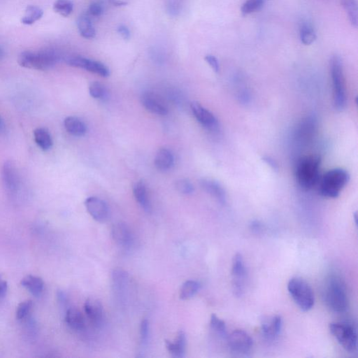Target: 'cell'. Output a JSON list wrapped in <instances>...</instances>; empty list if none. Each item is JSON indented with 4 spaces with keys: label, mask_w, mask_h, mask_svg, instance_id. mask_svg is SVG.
I'll list each match as a JSON object with an SVG mask.
<instances>
[{
    "label": "cell",
    "mask_w": 358,
    "mask_h": 358,
    "mask_svg": "<svg viewBox=\"0 0 358 358\" xmlns=\"http://www.w3.org/2000/svg\"><path fill=\"white\" fill-rule=\"evenodd\" d=\"M61 60V54L57 51L52 48H46L40 51L21 53L18 62L23 67L45 71L52 69Z\"/></svg>",
    "instance_id": "cell-1"
},
{
    "label": "cell",
    "mask_w": 358,
    "mask_h": 358,
    "mask_svg": "<svg viewBox=\"0 0 358 358\" xmlns=\"http://www.w3.org/2000/svg\"><path fill=\"white\" fill-rule=\"evenodd\" d=\"M321 163V156L318 155H309L298 160L295 176L298 185L302 189L308 191L317 184Z\"/></svg>",
    "instance_id": "cell-2"
},
{
    "label": "cell",
    "mask_w": 358,
    "mask_h": 358,
    "mask_svg": "<svg viewBox=\"0 0 358 358\" xmlns=\"http://www.w3.org/2000/svg\"><path fill=\"white\" fill-rule=\"evenodd\" d=\"M350 175L347 171L341 168L328 171L320 181L319 192L327 198H336L343 188L349 183Z\"/></svg>",
    "instance_id": "cell-3"
},
{
    "label": "cell",
    "mask_w": 358,
    "mask_h": 358,
    "mask_svg": "<svg viewBox=\"0 0 358 358\" xmlns=\"http://www.w3.org/2000/svg\"><path fill=\"white\" fill-rule=\"evenodd\" d=\"M330 74L333 86V102L338 111L345 109L346 91L344 79V66L339 56H333L330 61Z\"/></svg>",
    "instance_id": "cell-4"
},
{
    "label": "cell",
    "mask_w": 358,
    "mask_h": 358,
    "mask_svg": "<svg viewBox=\"0 0 358 358\" xmlns=\"http://www.w3.org/2000/svg\"><path fill=\"white\" fill-rule=\"evenodd\" d=\"M324 299L331 310L336 313H344L349 304L347 294L344 283L337 277L328 280L324 291Z\"/></svg>",
    "instance_id": "cell-5"
},
{
    "label": "cell",
    "mask_w": 358,
    "mask_h": 358,
    "mask_svg": "<svg viewBox=\"0 0 358 358\" xmlns=\"http://www.w3.org/2000/svg\"><path fill=\"white\" fill-rule=\"evenodd\" d=\"M288 290L293 300L301 310L308 311L312 309L315 302L314 292L304 280L293 278L288 284Z\"/></svg>",
    "instance_id": "cell-6"
},
{
    "label": "cell",
    "mask_w": 358,
    "mask_h": 358,
    "mask_svg": "<svg viewBox=\"0 0 358 358\" xmlns=\"http://www.w3.org/2000/svg\"><path fill=\"white\" fill-rule=\"evenodd\" d=\"M1 181L6 193L16 199L23 190V181L17 168L11 161H6L1 167Z\"/></svg>",
    "instance_id": "cell-7"
},
{
    "label": "cell",
    "mask_w": 358,
    "mask_h": 358,
    "mask_svg": "<svg viewBox=\"0 0 358 358\" xmlns=\"http://www.w3.org/2000/svg\"><path fill=\"white\" fill-rule=\"evenodd\" d=\"M329 330L339 344L348 352H356L358 348L357 332L349 325L333 323L329 325Z\"/></svg>",
    "instance_id": "cell-8"
},
{
    "label": "cell",
    "mask_w": 358,
    "mask_h": 358,
    "mask_svg": "<svg viewBox=\"0 0 358 358\" xmlns=\"http://www.w3.org/2000/svg\"><path fill=\"white\" fill-rule=\"evenodd\" d=\"M233 292L236 297H241L244 294L246 268L244 258L240 254H236L232 259L231 264Z\"/></svg>",
    "instance_id": "cell-9"
},
{
    "label": "cell",
    "mask_w": 358,
    "mask_h": 358,
    "mask_svg": "<svg viewBox=\"0 0 358 358\" xmlns=\"http://www.w3.org/2000/svg\"><path fill=\"white\" fill-rule=\"evenodd\" d=\"M65 63L68 65L87 70L103 77H107L110 74L109 69L107 66H105L100 62L93 61L82 56H69L66 58Z\"/></svg>",
    "instance_id": "cell-10"
},
{
    "label": "cell",
    "mask_w": 358,
    "mask_h": 358,
    "mask_svg": "<svg viewBox=\"0 0 358 358\" xmlns=\"http://www.w3.org/2000/svg\"><path fill=\"white\" fill-rule=\"evenodd\" d=\"M226 340L231 351L238 354H249L254 346V341L251 336L241 329L234 330L229 335L228 334Z\"/></svg>",
    "instance_id": "cell-11"
},
{
    "label": "cell",
    "mask_w": 358,
    "mask_h": 358,
    "mask_svg": "<svg viewBox=\"0 0 358 358\" xmlns=\"http://www.w3.org/2000/svg\"><path fill=\"white\" fill-rule=\"evenodd\" d=\"M141 101L145 109L153 114L165 116L168 114V107L165 102L156 93H144L141 96Z\"/></svg>",
    "instance_id": "cell-12"
},
{
    "label": "cell",
    "mask_w": 358,
    "mask_h": 358,
    "mask_svg": "<svg viewBox=\"0 0 358 358\" xmlns=\"http://www.w3.org/2000/svg\"><path fill=\"white\" fill-rule=\"evenodd\" d=\"M86 209L90 215L99 223H104L109 217V208L106 203L95 196L88 198L85 201Z\"/></svg>",
    "instance_id": "cell-13"
},
{
    "label": "cell",
    "mask_w": 358,
    "mask_h": 358,
    "mask_svg": "<svg viewBox=\"0 0 358 358\" xmlns=\"http://www.w3.org/2000/svg\"><path fill=\"white\" fill-rule=\"evenodd\" d=\"M191 109L195 117L204 127L211 130H215L219 127V123L214 115L203 107L199 103L194 101L191 104Z\"/></svg>",
    "instance_id": "cell-14"
},
{
    "label": "cell",
    "mask_w": 358,
    "mask_h": 358,
    "mask_svg": "<svg viewBox=\"0 0 358 358\" xmlns=\"http://www.w3.org/2000/svg\"><path fill=\"white\" fill-rule=\"evenodd\" d=\"M283 327V319L280 316H266L261 323L263 335L269 340H274L279 335Z\"/></svg>",
    "instance_id": "cell-15"
},
{
    "label": "cell",
    "mask_w": 358,
    "mask_h": 358,
    "mask_svg": "<svg viewBox=\"0 0 358 358\" xmlns=\"http://www.w3.org/2000/svg\"><path fill=\"white\" fill-rule=\"evenodd\" d=\"M85 311L88 319L95 325L99 326L103 321V306L96 298H89L85 303Z\"/></svg>",
    "instance_id": "cell-16"
},
{
    "label": "cell",
    "mask_w": 358,
    "mask_h": 358,
    "mask_svg": "<svg viewBox=\"0 0 358 358\" xmlns=\"http://www.w3.org/2000/svg\"><path fill=\"white\" fill-rule=\"evenodd\" d=\"M200 185L204 191L214 197L220 204H226L227 201V195L220 183L214 180L204 179L201 180Z\"/></svg>",
    "instance_id": "cell-17"
},
{
    "label": "cell",
    "mask_w": 358,
    "mask_h": 358,
    "mask_svg": "<svg viewBox=\"0 0 358 358\" xmlns=\"http://www.w3.org/2000/svg\"><path fill=\"white\" fill-rule=\"evenodd\" d=\"M112 236L116 244L123 247H129L132 244L133 236L130 228L125 223L114 225L112 228Z\"/></svg>",
    "instance_id": "cell-18"
},
{
    "label": "cell",
    "mask_w": 358,
    "mask_h": 358,
    "mask_svg": "<svg viewBox=\"0 0 358 358\" xmlns=\"http://www.w3.org/2000/svg\"><path fill=\"white\" fill-rule=\"evenodd\" d=\"M166 347L171 356L176 358H182L185 356L186 346V334L183 331L178 333L177 337L174 342L166 341Z\"/></svg>",
    "instance_id": "cell-19"
},
{
    "label": "cell",
    "mask_w": 358,
    "mask_h": 358,
    "mask_svg": "<svg viewBox=\"0 0 358 358\" xmlns=\"http://www.w3.org/2000/svg\"><path fill=\"white\" fill-rule=\"evenodd\" d=\"M174 156L168 149H160L155 158V165L160 171L169 170L174 164Z\"/></svg>",
    "instance_id": "cell-20"
},
{
    "label": "cell",
    "mask_w": 358,
    "mask_h": 358,
    "mask_svg": "<svg viewBox=\"0 0 358 358\" xmlns=\"http://www.w3.org/2000/svg\"><path fill=\"white\" fill-rule=\"evenodd\" d=\"M64 126L67 132L73 136H83L87 131L85 123L79 118L74 116L66 118L64 121Z\"/></svg>",
    "instance_id": "cell-21"
},
{
    "label": "cell",
    "mask_w": 358,
    "mask_h": 358,
    "mask_svg": "<svg viewBox=\"0 0 358 358\" xmlns=\"http://www.w3.org/2000/svg\"><path fill=\"white\" fill-rule=\"evenodd\" d=\"M21 284L23 287L26 288L33 295L39 296L44 291V281L38 276H27L21 280Z\"/></svg>",
    "instance_id": "cell-22"
},
{
    "label": "cell",
    "mask_w": 358,
    "mask_h": 358,
    "mask_svg": "<svg viewBox=\"0 0 358 358\" xmlns=\"http://www.w3.org/2000/svg\"><path fill=\"white\" fill-rule=\"evenodd\" d=\"M34 139L36 145L44 151H47L52 148V136L46 128H36L34 131Z\"/></svg>",
    "instance_id": "cell-23"
},
{
    "label": "cell",
    "mask_w": 358,
    "mask_h": 358,
    "mask_svg": "<svg viewBox=\"0 0 358 358\" xmlns=\"http://www.w3.org/2000/svg\"><path fill=\"white\" fill-rule=\"evenodd\" d=\"M66 324L75 330H82L85 327V319L83 314L76 309H68L66 313Z\"/></svg>",
    "instance_id": "cell-24"
},
{
    "label": "cell",
    "mask_w": 358,
    "mask_h": 358,
    "mask_svg": "<svg viewBox=\"0 0 358 358\" xmlns=\"http://www.w3.org/2000/svg\"><path fill=\"white\" fill-rule=\"evenodd\" d=\"M77 27L79 33L86 39H93L96 32L92 21L87 15H82L77 20Z\"/></svg>",
    "instance_id": "cell-25"
},
{
    "label": "cell",
    "mask_w": 358,
    "mask_h": 358,
    "mask_svg": "<svg viewBox=\"0 0 358 358\" xmlns=\"http://www.w3.org/2000/svg\"><path fill=\"white\" fill-rule=\"evenodd\" d=\"M129 281V276L122 269H114L112 273L113 287L118 293H123L126 291Z\"/></svg>",
    "instance_id": "cell-26"
},
{
    "label": "cell",
    "mask_w": 358,
    "mask_h": 358,
    "mask_svg": "<svg viewBox=\"0 0 358 358\" xmlns=\"http://www.w3.org/2000/svg\"><path fill=\"white\" fill-rule=\"evenodd\" d=\"M134 195L136 201L141 205L145 211H149L151 209L149 199H148L147 191L144 181H141L136 183L134 187Z\"/></svg>",
    "instance_id": "cell-27"
},
{
    "label": "cell",
    "mask_w": 358,
    "mask_h": 358,
    "mask_svg": "<svg viewBox=\"0 0 358 358\" xmlns=\"http://www.w3.org/2000/svg\"><path fill=\"white\" fill-rule=\"evenodd\" d=\"M43 15L44 11L39 6L30 5L27 7L26 13L21 20V22L27 26H31L41 19Z\"/></svg>",
    "instance_id": "cell-28"
},
{
    "label": "cell",
    "mask_w": 358,
    "mask_h": 358,
    "mask_svg": "<svg viewBox=\"0 0 358 358\" xmlns=\"http://www.w3.org/2000/svg\"><path fill=\"white\" fill-rule=\"evenodd\" d=\"M341 4L347 13L350 23L355 28H357L358 23L357 0H341Z\"/></svg>",
    "instance_id": "cell-29"
},
{
    "label": "cell",
    "mask_w": 358,
    "mask_h": 358,
    "mask_svg": "<svg viewBox=\"0 0 358 358\" xmlns=\"http://www.w3.org/2000/svg\"><path fill=\"white\" fill-rule=\"evenodd\" d=\"M299 36L301 42L304 45H311L316 39V32L310 23H301L299 28Z\"/></svg>",
    "instance_id": "cell-30"
},
{
    "label": "cell",
    "mask_w": 358,
    "mask_h": 358,
    "mask_svg": "<svg viewBox=\"0 0 358 358\" xmlns=\"http://www.w3.org/2000/svg\"><path fill=\"white\" fill-rule=\"evenodd\" d=\"M199 289L200 284L197 281L193 280L186 281L180 290V298L182 299H191L195 295Z\"/></svg>",
    "instance_id": "cell-31"
},
{
    "label": "cell",
    "mask_w": 358,
    "mask_h": 358,
    "mask_svg": "<svg viewBox=\"0 0 358 358\" xmlns=\"http://www.w3.org/2000/svg\"><path fill=\"white\" fill-rule=\"evenodd\" d=\"M210 325L211 329L220 337L223 339H227L228 336L227 327L226 323L223 320L220 319L216 315H211Z\"/></svg>",
    "instance_id": "cell-32"
},
{
    "label": "cell",
    "mask_w": 358,
    "mask_h": 358,
    "mask_svg": "<svg viewBox=\"0 0 358 358\" xmlns=\"http://www.w3.org/2000/svg\"><path fill=\"white\" fill-rule=\"evenodd\" d=\"M56 13L64 17H67L74 10V4L71 0H57L53 5Z\"/></svg>",
    "instance_id": "cell-33"
},
{
    "label": "cell",
    "mask_w": 358,
    "mask_h": 358,
    "mask_svg": "<svg viewBox=\"0 0 358 358\" xmlns=\"http://www.w3.org/2000/svg\"><path fill=\"white\" fill-rule=\"evenodd\" d=\"M264 0H246L241 6V11L244 16L259 11L263 7Z\"/></svg>",
    "instance_id": "cell-34"
},
{
    "label": "cell",
    "mask_w": 358,
    "mask_h": 358,
    "mask_svg": "<svg viewBox=\"0 0 358 358\" xmlns=\"http://www.w3.org/2000/svg\"><path fill=\"white\" fill-rule=\"evenodd\" d=\"M32 307H33V301L30 299L20 303L16 309V318L18 320L24 319L29 314Z\"/></svg>",
    "instance_id": "cell-35"
},
{
    "label": "cell",
    "mask_w": 358,
    "mask_h": 358,
    "mask_svg": "<svg viewBox=\"0 0 358 358\" xmlns=\"http://www.w3.org/2000/svg\"><path fill=\"white\" fill-rule=\"evenodd\" d=\"M89 92L91 96L96 99H101L104 98L106 95V88L100 83L94 82L91 83L89 88Z\"/></svg>",
    "instance_id": "cell-36"
},
{
    "label": "cell",
    "mask_w": 358,
    "mask_h": 358,
    "mask_svg": "<svg viewBox=\"0 0 358 358\" xmlns=\"http://www.w3.org/2000/svg\"><path fill=\"white\" fill-rule=\"evenodd\" d=\"M176 188L181 194L190 195L194 191L192 184L187 179H181L176 182Z\"/></svg>",
    "instance_id": "cell-37"
},
{
    "label": "cell",
    "mask_w": 358,
    "mask_h": 358,
    "mask_svg": "<svg viewBox=\"0 0 358 358\" xmlns=\"http://www.w3.org/2000/svg\"><path fill=\"white\" fill-rule=\"evenodd\" d=\"M166 8V11L170 16H178L182 9L181 0H167Z\"/></svg>",
    "instance_id": "cell-38"
},
{
    "label": "cell",
    "mask_w": 358,
    "mask_h": 358,
    "mask_svg": "<svg viewBox=\"0 0 358 358\" xmlns=\"http://www.w3.org/2000/svg\"><path fill=\"white\" fill-rule=\"evenodd\" d=\"M88 11L91 16H94V17H99L104 13V5L99 1H93L90 5Z\"/></svg>",
    "instance_id": "cell-39"
},
{
    "label": "cell",
    "mask_w": 358,
    "mask_h": 358,
    "mask_svg": "<svg viewBox=\"0 0 358 358\" xmlns=\"http://www.w3.org/2000/svg\"><path fill=\"white\" fill-rule=\"evenodd\" d=\"M140 335H141V342L144 344L147 343L149 335V323L147 320L142 321L140 327Z\"/></svg>",
    "instance_id": "cell-40"
},
{
    "label": "cell",
    "mask_w": 358,
    "mask_h": 358,
    "mask_svg": "<svg viewBox=\"0 0 358 358\" xmlns=\"http://www.w3.org/2000/svg\"><path fill=\"white\" fill-rule=\"evenodd\" d=\"M205 61H206V63L209 65V66L212 68V69L214 70L215 72H219L220 70V65L217 58L215 57L214 56H211V55H208V56H206L205 57Z\"/></svg>",
    "instance_id": "cell-41"
},
{
    "label": "cell",
    "mask_w": 358,
    "mask_h": 358,
    "mask_svg": "<svg viewBox=\"0 0 358 358\" xmlns=\"http://www.w3.org/2000/svg\"><path fill=\"white\" fill-rule=\"evenodd\" d=\"M262 160L266 164L270 166L271 169L274 171H279V164L274 158H271V156H263Z\"/></svg>",
    "instance_id": "cell-42"
},
{
    "label": "cell",
    "mask_w": 358,
    "mask_h": 358,
    "mask_svg": "<svg viewBox=\"0 0 358 358\" xmlns=\"http://www.w3.org/2000/svg\"><path fill=\"white\" fill-rule=\"evenodd\" d=\"M118 34L121 35V36L124 39H129L130 38L131 34L130 30L128 29L127 26H124V25H121L118 28Z\"/></svg>",
    "instance_id": "cell-43"
},
{
    "label": "cell",
    "mask_w": 358,
    "mask_h": 358,
    "mask_svg": "<svg viewBox=\"0 0 358 358\" xmlns=\"http://www.w3.org/2000/svg\"><path fill=\"white\" fill-rule=\"evenodd\" d=\"M262 224L259 221H253L250 224V229L254 233L259 234L262 231Z\"/></svg>",
    "instance_id": "cell-44"
},
{
    "label": "cell",
    "mask_w": 358,
    "mask_h": 358,
    "mask_svg": "<svg viewBox=\"0 0 358 358\" xmlns=\"http://www.w3.org/2000/svg\"><path fill=\"white\" fill-rule=\"evenodd\" d=\"M8 284L3 276L0 274V297H4L7 292Z\"/></svg>",
    "instance_id": "cell-45"
},
{
    "label": "cell",
    "mask_w": 358,
    "mask_h": 358,
    "mask_svg": "<svg viewBox=\"0 0 358 358\" xmlns=\"http://www.w3.org/2000/svg\"><path fill=\"white\" fill-rule=\"evenodd\" d=\"M111 2L113 3L116 6H123L126 5L127 3L124 2L123 1H120V0H111Z\"/></svg>",
    "instance_id": "cell-46"
},
{
    "label": "cell",
    "mask_w": 358,
    "mask_h": 358,
    "mask_svg": "<svg viewBox=\"0 0 358 358\" xmlns=\"http://www.w3.org/2000/svg\"><path fill=\"white\" fill-rule=\"evenodd\" d=\"M5 129V126L4 121L1 119V116H0V133L4 132Z\"/></svg>",
    "instance_id": "cell-47"
},
{
    "label": "cell",
    "mask_w": 358,
    "mask_h": 358,
    "mask_svg": "<svg viewBox=\"0 0 358 358\" xmlns=\"http://www.w3.org/2000/svg\"><path fill=\"white\" fill-rule=\"evenodd\" d=\"M4 51H3V50L1 49V48H0V59H1V58H2L3 57H4Z\"/></svg>",
    "instance_id": "cell-48"
},
{
    "label": "cell",
    "mask_w": 358,
    "mask_h": 358,
    "mask_svg": "<svg viewBox=\"0 0 358 358\" xmlns=\"http://www.w3.org/2000/svg\"><path fill=\"white\" fill-rule=\"evenodd\" d=\"M354 219H355V222H356V226H357V225H358L357 212L355 213Z\"/></svg>",
    "instance_id": "cell-49"
}]
</instances>
